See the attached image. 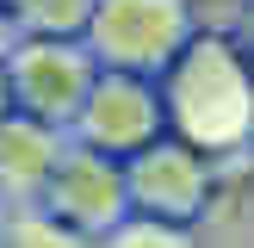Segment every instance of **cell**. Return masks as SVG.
<instances>
[{
    "mask_svg": "<svg viewBox=\"0 0 254 248\" xmlns=\"http://www.w3.org/2000/svg\"><path fill=\"white\" fill-rule=\"evenodd\" d=\"M223 168H236V161H211L205 149H192V143H180L174 130H161V136H149L143 149L124 155V192H130V211L168 217V223H180V230L192 236V223H198V211L211 205Z\"/></svg>",
    "mask_w": 254,
    "mask_h": 248,
    "instance_id": "obj_3",
    "label": "cell"
},
{
    "mask_svg": "<svg viewBox=\"0 0 254 248\" xmlns=\"http://www.w3.org/2000/svg\"><path fill=\"white\" fill-rule=\"evenodd\" d=\"M0 248H6V198H0Z\"/></svg>",
    "mask_w": 254,
    "mask_h": 248,
    "instance_id": "obj_11",
    "label": "cell"
},
{
    "mask_svg": "<svg viewBox=\"0 0 254 248\" xmlns=\"http://www.w3.org/2000/svg\"><path fill=\"white\" fill-rule=\"evenodd\" d=\"M0 68H6V99L12 112H31V118L56 124V130H68L74 106H81L87 81H93L99 62L87 56L81 37H37V31H19L6 44V56H0Z\"/></svg>",
    "mask_w": 254,
    "mask_h": 248,
    "instance_id": "obj_4",
    "label": "cell"
},
{
    "mask_svg": "<svg viewBox=\"0 0 254 248\" xmlns=\"http://www.w3.org/2000/svg\"><path fill=\"white\" fill-rule=\"evenodd\" d=\"M161 99H155V81L149 74H130V68H93L81 106L68 118V136L99 155L124 161L130 149H143L149 136H161Z\"/></svg>",
    "mask_w": 254,
    "mask_h": 248,
    "instance_id": "obj_6",
    "label": "cell"
},
{
    "mask_svg": "<svg viewBox=\"0 0 254 248\" xmlns=\"http://www.w3.org/2000/svg\"><path fill=\"white\" fill-rule=\"evenodd\" d=\"M161 124L180 143L205 149L211 161H248L254 143V81H248V44L242 31H223L217 19H198L186 44L155 74Z\"/></svg>",
    "mask_w": 254,
    "mask_h": 248,
    "instance_id": "obj_1",
    "label": "cell"
},
{
    "mask_svg": "<svg viewBox=\"0 0 254 248\" xmlns=\"http://www.w3.org/2000/svg\"><path fill=\"white\" fill-rule=\"evenodd\" d=\"M198 19H205L198 0H93L87 25H81V44L99 68L155 74L186 44V31Z\"/></svg>",
    "mask_w": 254,
    "mask_h": 248,
    "instance_id": "obj_2",
    "label": "cell"
},
{
    "mask_svg": "<svg viewBox=\"0 0 254 248\" xmlns=\"http://www.w3.org/2000/svg\"><path fill=\"white\" fill-rule=\"evenodd\" d=\"M12 37H19V31H12V19H6V6H0V56H6V44H12Z\"/></svg>",
    "mask_w": 254,
    "mask_h": 248,
    "instance_id": "obj_10",
    "label": "cell"
},
{
    "mask_svg": "<svg viewBox=\"0 0 254 248\" xmlns=\"http://www.w3.org/2000/svg\"><path fill=\"white\" fill-rule=\"evenodd\" d=\"M12 106V99H6V68H0V112H6Z\"/></svg>",
    "mask_w": 254,
    "mask_h": 248,
    "instance_id": "obj_12",
    "label": "cell"
},
{
    "mask_svg": "<svg viewBox=\"0 0 254 248\" xmlns=\"http://www.w3.org/2000/svg\"><path fill=\"white\" fill-rule=\"evenodd\" d=\"M37 205H44L74 242H106L112 223L130 211L124 161H112V155H99V149H87V143L68 136L62 155H56V168H50L44 186H37Z\"/></svg>",
    "mask_w": 254,
    "mask_h": 248,
    "instance_id": "obj_5",
    "label": "cell"
},
{
    "mask_svg": "<svg viewBox=\"0 0 254 248\" xmlns=\"http://www.w3.org/2000/svg\"><path fill=\"white\" fill-rule=\"evenodd\" d=\"M112 248H124V242H161V248H174V242H192V236L180 230V223H168V217H149V211H124L118 223H112V236H106Z\"/></svg>",
    "mask_w": 254,
    "mask_h": 248,
    "instance_id": "obj_9",
    "label": "cell"
},
{
    "mask_svg": "<svg viewBox=\"0 0 254 248\" xmlns=\"http://www.w3.org/2000/svg\"><path fill=\"white\" fill-rule=\"evenodd\" d=\"M12 19V31H37V37H81L87 6L93 0H0Z\"/></svg>",
    "mask_w": 254,
    "mask_h": 248,
    "instance_id": "obj_8",
    "label": "cell"
},
{
    "mask_svg": "<svg viewBox=\"0 0 254 248\" xmlns=\"http://www.w3.org/2000/svg\"><path fill=\"white\" fill-rule=\"evenodd\" d=\"M62 143H68V130H56V124L31 118V112H0V198L6 205H25V198H37V186H44V174L56 168Z\"/></svg>",
    "mask_w": 254,
    "mask_h": 248,
    "instance_id": "obj_7",
    "label": "cell"
}]
</instances>
